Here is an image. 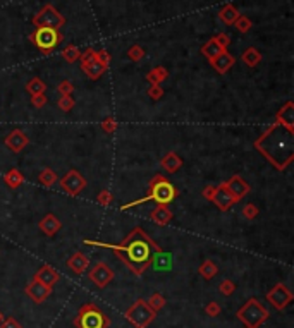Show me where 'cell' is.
<instances>
[{
  "instance_id": "cell-1",
  "label": "cell",
  "mask_w": 294,
  "mask_h": 328,
  "mask_svg": "<svg viewBox=\"0 0 294 328\" xmlns=\"http://www.w3.org/2000/svg\"><path fill=\"white\" fill-rule=\"evenodd\" d=\"M86 244L112 249L114 254L129 268L136 277L143 275V271L150 266L152 254L160 251L159 244L153 242L150 239V235H148L141 227H134V229L122 239V242H119V244H105V242H96V241H86Z\"/></svg>"
},
{
  "instance_id": "cell-2",
  "label": "cell",
  "mask_w": 294,
  "mask_h": 328,
  "mask_svg": "<svg viewBox=\"0 0 294 328\" xmlns=\"http://www.w3.org/2000/svg\"><path fill=\"white\" fill-rule=\"evenodd\" d=\"M294 129L275 122L255 141V148L277 170H285L294 158Z\"/></svg>"
},
{
  "instance_id": "cell-3",
  "label": "cell",
  "mask_w": 294,
  "mask_h": 328,
  "mask_svg": "<svg viewBox=\"0 0 294 328\" xmlns=\"http://www.w3.org/2000/svg\"><path fill=\"white\" fill-rule=\"evenodd\" d=\"M177 194H179V191H177L162 174H157V175H153L150 181L148 194L139 199H134V201H131V203H126L124 206H120V210H129V208H134V206L141 205V203H148V201H153V203H157V205H171V203L177 198Z\"/></svg>"
},
{
  "instance_id": "cell-4",
  "label": "cell",
  "mask_w": 294,
  "mask_h": 328,
  "mask_svg": "<svg viewBox=\"0 0 294 328\" xmlns=\"http://www.w3.org/2000/svg\"><path fill=\"white\" fill-rule=\"evenodd\" d=\"M74 325L79 328H107L108 318L95 304H84L74 318Z\"/></svg>"
},
{
  "instance_id": "cell-5",
  "label": "cell",
  "mask_w": 294,
  "mask_h": 328,
  "mask_svg": "<svg viewBox=\"0 0 294 328\" xmlns=\"http://www.w3.org/2000/svg\"><path fill=\"white\" fill-rule=\"evenodd\" d=\"M237 318L246 325V328H258L261 323L268 318V311L265 309L256 299H249V301L237 311Z\"/></svg>"
},
{
  "instance_id": "cell-6",
  "label": "cell",
  "mask_w": 294,
  "mask_h": 328,
  "mask_svg": "<svg viewBox=\"0 0 294 328\" xmlns=\"http://www.w3.org/2000/svg\"><path fill=\"white\" fill-rule=\"evenodd\" d=\"M126 318H127V321H131L136 328H146L153 321V318H155V311L148 306L146 301L138 299V301L127 309Z\"/></svg>"
},
{
  "instance_id": "cell-7",
  "label": "cell",
  "mask_w": 294,
  "mask_h": 328,
  "mask_svg": "<svg viewBox=\"0 0 294 328\" xmlns=\"http://www.w3.org/2000/svg\"><path fill=\"white\" fill-rule=\"evenodd\" d=\"M31 40H33V43L42 52H45V54H50V52L59 45L60 35H59L57 30H54V28L40 26V28H36L35 33L31 35Z\"/></svg>"
},
{
  "instance_id": "cell-8",
  "label": "cell",
  "mask_w": 294,
  "mask_h": 328,
  "mask_svg": "<svg viewBox=\"0 0 294 328\" xmlns=\"http://www.w3.org/2000/svg\"><path fill=\"white\" fill-rule=\"evenodd\" d=\"M66 23V19H64L62 14H59L57 11L54 9L52 6H47L43 7L42 11L38 13V16L35 18V25L36 28L40 26H45V28H54V30H57Z\"/></svg>"
},
{
  "instance_id": "cell-9",
  "label": "cell",
  "mask_w": 294,
  "mask_h": 328,
  "mask_svg": "<svg viewBox=\"0 0 294 328\" xmlns=\"http://www.w3.org/2000/svg\"><path fill=\"white\" fill-rule=\"evenodd\" d=\"M60 186H62V189L66 191L69 196H76L84 189V186H86V179H84L78 170L72 169V170L67 172L62 179H60Z\"/></svg>"
},
{
  "instance_id": "cell-10",
  "label": "cell",
  "mask_w": 294,
  "mask_h": 328,
  "mask_svg": "<svg viewBox=\"0 0 294 328\" xmlns=\"http://www.w3.org/2000/svg\"><path fill=\"white\" fill-rule=\"evenodd\" d=\"M268 302L272 304L275 309H284V307L289 306V302L292 301V294L284 283H279L267 294Z\"/></svg>"
},
{
  "instance_id": "cell-11",
  "label": "cell",
  "mask_w": 294,
  "mask_h": 328,
  "mask_svg": "<svg viewBox=\"0 0 294 328\" xmlns=\"http://www.w3.org/2000/svg\"><path fill=\"white\" fill-rule=\"evenodd\" d=\"M212 203L219 208L220 211L231 210V206L236 203L234 196L229 193V189L225 187V182H220L219 186L215 187V193H213V196H212Z\"/></svg>"
},
{
  "instance_id": "cell-12",
  "label": "cell",
  "mask_w": 294,
  "mask_h": 328,
  "mask_svg": "<svg viewBox=\"0 0 294 328\" xmlns=\"http://www.w3.org/2000/svg\"><path fill=\"white\" fill-rule=\"evenodd\" d=\"M4 145L9 148L12 153H19V151H23L24 148L30 145V138H28L24 131L14 129V131H11V133L7 134L6 139H4Z\"/></svg>"
},
{
  "instance_id": "cell-13",
  "label": "cell",
  "mask_w": 294,
  "mask_h": 328,
  "mask_svg": "<svg viewBox=\"0 0 294 328\" xmlns=\"http://www.w3.org/2000/svg\"><path fill=\"white\" fill-rule=\"evenodd\" d=\"M90 278L93 280L96 285L103 289V287H107L108 282L114 278V271H112L105 263H96L90 271Z\"/></svg>"
},
{
  "instance_id": "cell-14",
  "label": "cell",
  "mask_w": 294,
  "mask_h": 328,
  "mask_svg": "<svg viewBox=\"0 0 294 328\" xmlns=\"http://www.w3.org/2000/svg\"><path fill=\"white\" fill-rule=\"evenodd\" d=\"M150 266L155 271H171L172 266H174V256L172 253H167V251H157V253L152 254L150 259Z\"/></svg>"
},
{
  "instance_id": "cell-15",
  "label": "cell",
  "mask_w": 294,
  "mask_h": 328,
  "mask_svg": "<svg viewBox=\"0 0 294 328\" xmlns=\"http://www.w3.org/2000/svg\"><path fill=\"white\" fill-rule=\"evenodd\" d=\"M225 187L229 189V193L234 196L236 203L241 201V199L249 193V184L244 181L241 175H232V177L225 182Z\"/></svg>"
},
{
  "instance_id": "cell-16",
  "label": "cell",
  "mask_w": 294,
  "mask_h": 328,
  "mask_svg": "<svg viewBox=\"0 0 294 328\" xmlns=\"http://www.w3.org/2000/svg\"><path fill=\"white\" fill-rule=\"evenodd\" d=\"M26 294L30 295L35 302H43L48 295L52 294V289H50V287H47V285H43V283L38 282V280H33V282L28 285Z\"/></svg>"
},
{
  "instance_id": "cell-17",
  "label": "cell",
  "mask_w": 294,
  "mask_h": 328,
  "mask_svg": "<svg viewBox=\"0 0 294 328\" xmlns=\"http://www.w3.org/2000/svg\"><path fill=\"white\" fill-rule=\"evenodd\" d=\"M38 227H40V230L43 232V234H47V235H55L57 232L62 229V222L55 217L54 213H48L45 215L42 220H40V223H38Z\"/></svg>"
},
{
  "instance_id": "cell-18",
  "label": "cell",
  "mask_w": 294,
  "mask_h": 328,
  "mask_svg": "<svg viewBox=\"0 0 294 328\" xmlns=\"http://www.w3.org/2000/svg\"><path fill=\"white\" fill-rule=\"evenodd\" d=\"M234 57H232L231 54H227V52H222V54H219L215 59H212L210 64L213 67L217 69V73H220V74H225L229 69H231L232 66H234Z\"/></svg>"
},
{
  "instance_id": "cell-19",
  "label": "cell",
  "mask_w": 294,
  "mask_h": 328,
  "mask_svg": "<svg viewBox=\"0 0 294 328\" xmlns=\"http://www.w3.org/2000/svg\"><path fill=\"white\" fill-rule=\"evenodd\" d=\"M150 218L157 223V225H169L171 220L174 218V215H172L171 208L167 205H159L150 213Z\"/></svg>"
},
{
  "instance_id": "cell-20",
  "label": "cell",
  "mask_w": 294,
  "mask_h": 328,
  "mask_svg": "<svg viewBox=\"0 0 294 328\" xmlns=\"http://www.w3.org/2000/svg\"><path fill=\"white\" fill-rule=\"evenodd\" d=\"M160 165H162V169L165 172L174 174V172H177L181 167H183V160H181V157L176 153V151H169V153L160 160Z\"/></svg>"
},
{
  "instance_id": "cell-21",
  "label": "cell",
  "mask_w": 294,
  "mask_h": 328,
  "mask_svg": "<svg viewBox=\"0 0 294 328\" xmlns=\"http://www.w3.org/2000/svg\"><path fill=\"white\" fill-rule=\"evenodd\" d=\"M35 280L42 282L43 285H47V287H52L59 280V273L52 266L45 265V266H42L38 271H36V278Z\"/></svg>"
},
{
  "instance_id": "cell-22",
  "label": "cell",
  "mask_w": 294,
  "mask_h": 328,
  "mask_svg": "<svg viewBox=\"0 0 294 328\" xmlns=\"http://www.w3.org/2000/svg\"><path fill=\"white\" fill-rule=\"evenodd\" d=\"M275 122H279L285 127H291V129H294V103L292 102H287L282 109L277 112V121Z\"/></svg>"
},
{
  "instance_id": "cell-23",
  "label": "cell",
  "mask_w": 294,
  "mask_h": 328,
  "mask_svg": "<svg viewBox=\"0 0 294 328\" xmlns=\"http://www.w3.org/2000/svg\"><path fill=\"white\" fill-rule=\"evenodd\" d=\"M88 265H90V259H88L83 253H74L69 258V261H67V266H69L74 273H83L88 268Z\"/></svg>"
},
{
  "instance_id": "cell-24",
  "label": "cell",
  "mask_w": 294,
  "mask_h": 328,
  "mask_svg": "<svg viewBox=\"0 0 294 328\" xmlns=\"http://www.w3.org/2000/svg\"><path fill=\"white\" fill-rule=\"evenodd\" d=\"M4 182H6L11 189H16V187H19L24 182L23 172L19 169H11L6 175H4Z\"/></svg>"
},
{
  "instance_id": "cell-25",
  "label": "cell",
  "mask_w": 294,
  "mask_h": 328,
  "mask_svg": "<svg viewBox=\"0 0 294 328\" xmlns=\"http://www.w3.org/2000/svg\"><path fill=\"white\" fill-rule=\"evenodd\" d=\"M222 52H224V49L219 45V43L215 42V38L210 40V42H207L203 47H201V54H203L205 57L208 59V61H212V59H215L217 55L222 54Z\"/></svg>"
},
{
  "instance_id": "cell-26",
  "label": "cell",
  "mask_w": 294,
  "mask_h": 328,
  "mask_svg": "<svg viewBox=\"0 0 294 328\" xmlns=\"http://www.w3.org/2000/svg\"><path fill=\"white\" fill-rule=\"evenodd\" d=\"M219 273V268H217V265L213 261H210V259H205L203 263H201V266H200V275L203 277L205 280H212L215 275Z\"/></svg>"
},
{
  "instance_id": "cell-27",
  "label": "cell",
  "mask_w": 294,
  "mask_h": 328,
  "mask_svg": "<svg viewBox=\"0 0 294 328\" xmlns=\"http://www.w3.org/2000/svg\"><path fill=\"white\" fill-rule=\"evenodd\" d=\"M105 69H107V67H103L98 61H93V62L88 64V66L83 67V71L86 73V76H88V78H91V79H98L100 76L105 73Z\"/></svg>"
},
{
  "instance_id": "cell-28",
  "label": "cell",
  "mask_w": 294,
  "mask_h": 328,
  "mask_svg": "<svg viewBox=\"0 0 294 328\" xmlns=\"http://www.w3.org/2000/svg\"><path fill=\"white\" fill-rule=\"evenodd\" d=\"M45 90H47V85L40 78H33V79H30V81L26 83V91L31 95V97H33V95L45 93Z\"/></svg>"
},
{
  "instance_id": "cell-29",
  "label": "cell",
  "mask_w": 294,
  "mask_h": 328,
  "mask_svg": "<svg viewBox=\"0 0 294 328\" xmlns=\"http://www.w3.org/2000/svg\"><path fill=\"white\" fill-rule=\"evenodd\" d=\"M165 78H167V71H165L164 67H155V69H152L150 73L146 74V81L150 83V85H160Z\"/></svg>"
},
{
  "instance_id": "cell-30",
  "label": "cell",
  "mask_w": 294,
  "mask_h": 328,
  "mask_svg": "<svg viewBox=\"0 0 294 328\" xmlns=\"http://www.w3.org/2000/svg\"><path fill=\"white\" fill-rule=\"evenodd\" d=\"M38 181H40V184H43L45 187H52L55 182L59 181V177H57V174H55V172L52 170V169H45V170H42Z\"/></svg>"
},
{
  "instance_id": "cell-31",
  "label": "cell",
  "mask_w": 294,
  "mask_h": 328,
  "mask_svg": "<svg viewBox=\"0 0 294 328\" xmlns=\"http://www.w3.org/2000/svg\"><path fill=\"white\" fill-rule=\"evenodd\" d=\"M260 61H261V55L256 49H248L243 54V62L246 64L248 67H255Z\"/></svg>"
},
{
  "instance_id": "cell-32",
  "label": "cell",
  "mask_w": 294,
  "mask_h": 328,
  "mask_svg": "<svg viewBox=\"0 0 294 328\" xmlns=\"http://www.w3.org/2000/svg\"><path fill=\"white\" fill-rule=\"evenodd\" d=\"M237 18H239V14H237V11L232 6H225L224 9L220 11V19H222L225 25H231V23H234Z\"/></svg>"
},
{
  "instance_id": "cell-33",
  "label": "cell",
  "mask_w": 294,
  "mask_h": 328,
  "mask_svg": "<svg viewBox=\"0 0 294 328\" xmlns=\"http://www.w3.org/2000/svg\"><path fill=\"white\" fill-rule=\"evenodd\" d=\"M146 302H148V306L157 313V311H160L165 306V297L162 294H159V292H155V294H152V297L148 299Z\"/></svg>"
},
{
  "instance_id": "cell-34",
  "label": "cell",
  "mask_w": 294,
  "mask_h": 328,
  "mask_svg": "<svg viewBox=\"0 0 294 328\" xmlns=\"http://www.w3.org/2000/svg\"><path fill=\"white\" fill-rule=\"evenodd\" d=\"M74 98L71 97H60L59 98V102H57V105H59V109L62 110V112H71L72 109H74Z\"/></svg>"
},
{
  "instance_id": "cell-35",
  "label": "cell",
  "mask_w": 294,
  "mask_h": 328,
  "mask_svg": "<svg viewBox=\"0 0 294 328\" xmlns=\"http://www.w3.org/2000/svg\"><path fill=\"white\" fill-rule=\"evenodd\" d=\"M258 213H260L258 206L253 205V203H248V205H244V206H243V217H244V218L253 220V218L258 217Z\"/></svg>"
},
{
  "instance_id": "cell-36",
  "label": "cell",
  "mask_w": 294,
  "mask_h": 328,
  "mask_svg": "<svg viewBox=\"0 0 294 328\" xmlns=\"http://www.w3.org/2000/svg\"><path fill=\"white\" fill-rule=\"evenodd\" d=\"M102 129L108 134L115 133V129H117V121H115V117H112V115H110V117L103 119V121H102Z\"/></svg>"
},
{
  "instance_id": "cell-37",
  "label": "cell",
  "mask_w": 294,
  "mask_h": 328,
  "mask_svg": "<svg viewBox=\"0 0 294 328\" xmlns=\"http://www.w3.org/2000/svg\"><path fill=\"white\" fill-rule=\"evenodd\" d=\"M57 91L60 93V97H69V95H72V91H74V86H72L71 81H60Z\"/></svg>"
},
{
  "instance_id": "cell-38",
  "label": "cell",
  "mask_w": 294,
  "mask_h": 328,
  "mask_svg": "<svg viewBox=\"0 0 294 328\" xmlns=\"http://www.w3.org/2000/svg\"><path fill=\"white\" fill-rule=\"evenodd\" d=\"M236 290V283L232 282V280H224L222 283H220V294L222 295H232Z\"/></svg>"
},
{
  "instance_id": "cell-39",
  "label": "cell",
  "mask_w": 294,
  "mask_h": 328,
  "mask_svg": "<svg viewBox=\"0 0 294 328\" xmlns=\"http://www.w3.org/2000/svg\"><path fill=\"white\" fill-rule=\"evenodd\" d=\"M62 55H64V59H66L67 62H74V61H78L81 54H79V50L74 49V47H67V49L62 52Z\"/></svg>"
},
{
  "instance_id": "cell-40",
  "label": "cell",
  "mask_w": 294,
  "mask_h": 328,
  "mask_svg": "<svg viewBox=\"0 0 294 328\" xmlns=\"http://www.w3.org/2000/svg\"><path fill=\"white\" fill-rule=\"evenodd\" d=\"M96 201L100 203L102 206H108L112 203V193L108 189H103L98 193V198H96Z\"/></svg>"
},
{
  "instance_id": "cell-41",
  "label": "cell",
  "mask_w": 294,
  "mask_h": 328,
  "mask_svg": "<svg viewBox=\"0 0 294 328\" xmlns=\"http://www.w3.org/2000/svg\"><path fill=\"white\" fill-rule=\"evenodd\" d=\"M79 57H81V67H84V66H88L90 62L96 61V52L93 49H88L83 55H79Z\"/></svg>"
},
{
  "instance_id": "cell-42",
  "label": "cell",
  "mask_w": 294,
  "mask_h": 328,
  "mask_svg": "<svg viewBox=\"0 0 294 328\" xmlns=\"http://www.w3.org/2000/svg\"><path fill=\"white\" fill-rule=\"evenodd\" d=\"M47 102H48V98L45 97V93L33 95V97H31V105L36 107V109H43V107L47 105Z\"/></svg>"
},
{
  "instance_id": "cell-43",
  "label": "cell",
  "mask_w": 294,
  "mask_h": 328,
  "mask_svg": "<svg viewBox=\"0 0 294 328\" xmlns=\"http://www.w3.org/2000/svg\"><path fill=\"white\" fill-rule=\"evenodd\" d=\"M148 97H150L152 100H160L164 97L162 86H160V85H152L150 88H148Z\"/></svg>"
},
{
  "instance_id": "cell-44",
  "label": "cell",
  "mask_w": 294,
  "mask_h": 328,
  "mask_svg": "<svg viewBox=\"0 0 294 328\" xmlns=\"http://www.w3.org/2000/svg\"><path fill=\"white\" fill-rule=\"evenodd\" d=\"M127 55H129L131 61H139V59L144 57V52H143L141 47L134 45V47H131V49L127 50Z\"/></svg>"
},
{
  "instance_id": "cell-45",
  "label": "cell",
  "mask_w": 294,
  "mask_h": 328,
  "mask_svg": "<svg viewBox=\"0 0 294 328\" xmlns=\"http://www.w3.org/2000/svg\"><path fill=\"white\" fill-rule=\"evenodd\" d=\"M236 28L241 31V33H246L249 28H251V23H249L248 18H241V16H239V18L236 19Z\"/></svg>"
},
{
  "instance_id": "cell-46",
  "label": "cell",
  "mask_w": 294,
  "mask_h": 328,
  "mask_svg": "<svg viewBox=\"0 0 294 328\" xmlns=\"http://www.w3.org/2000/svg\"><path fill=\"white\" fill-rule=\"evenodd\" d=\"M205 311H207L208 316H219V314H220V306H219V302H215V301L208 302L207 307H205Z\"/></svg>"
},
{
  "instance_id": "cell-47",
  "label": "cell",
  "mask_w": 294,
  "mask_h": 328,
  "mask_svg": "<svg viewBox=\"0 0 294 328\" xmlns=\"http://www.w3.org/2000/svg\"><path fill=\"white\" fill-rule=\"evenodd\" d=\"M96 61L102 64L103 67H108V62H110V55L107 54V52H96Z\"/></svg>"
},
{
  "instance_id": "cell-48",
  "label": "cell",
  "mask_w": 294,
  "mask_h": 328,
  "mask_svg": "<svg viewBox=\"0 0 294 328\" xmlns=\"http://www.w3.org/2000/svg\"><path fill=\"white\" fill-rule=\"evenodd\" d=\"M0 328H23V326L19 325L14 318H7V319H4V321L0 323Z\"/></svg>"
},
{
  "instance_id": "cell-49",
  "label": "cell",
  "mask_w": 294,
  "mask_h": 328,
  "mask_svg": "<svg viewBox=\"0 0 294 328\" xmlns=\"http://www.w3.org/2000/svg\"><path fill=\"white\" fill-rule=\"evenodd\" d=\"M215 187L217 186H207L203 189V198L205 199H208V201H212V196H213V193H215Z\"/></svg>"
},
{
  "instance_id": "cell-50",
  "label": "cell",
  "mask_w": 294,
  "mask_h": 328,
  "mask_svg": "<svg viewBox=\"0 0 294 328\" xmlns=\"http://www.w3.org/2000/svg\"><path fill=\"white\" fill-rule=\"evenodd\" d=\"M215 42L219 43V45L222 47L224 50H225V47H227L229 43H231V42H229V37H227V35H219V37L215 38Z\"/></svg>"
},
{
  "instance_id": "cell-51",
  "label": "cell",
  "mask_w": 294,
  "mask_h": 328,
  "mask_svg": "<svg viewBox=\"0 0 294 328\" xmlns=\"http://www.w3.org/2000/svg\"><path fill=\"white\" fill-rule=\"evenodd\" d=\"M0 319H2V314H0Z\"/></svg>"
}]
</instances>
